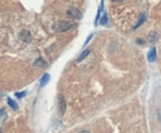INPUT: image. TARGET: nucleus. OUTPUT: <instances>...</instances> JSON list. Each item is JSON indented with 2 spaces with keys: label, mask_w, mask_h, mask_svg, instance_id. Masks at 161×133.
Here are the masks:
<instances>
[{
  "label": "nucleus",
  "mask_w": 161,
  "mask_h": 133,
  "mask_svg": "<svg viewBox=\"0 0 161 133\" xmlns=\"http://www.w3.org/2000/svg\"><path fill=\"white\" fill-rule=\"evenodd\" d=\"M75 26H76L75 22L66 21V20H58V21H55V24L52 25V30L55 32H63V31H67Z\"/></svg>",
  "instance_id": "obj_1"
},
{
  "label": "nucleus",
  "mask_w": 161,
  "mask_h": 133,
  "mask_svg": "<svg viewBox=\"0 0 161 133\" xmlns=\"http://www.w3.org/2000/svg\"><path fill=\"white\" fill-rule=\"evenodd\" d=\"M19 38H20L21 41L26 42V43H30L31 40H32V37H31V33H30L27 30H23V31L20 32V35H19Z\"/></svg>",
  "instance_id": "obj_2"
},
{
  "label": "nucleus",
  "mask_w": 161,
  "mask_h": 133,
  "mask_svg": "<svg viewBox=\"0 0 161 133\" xmlns=\"http://www.w3.org/2000/svg\"><path fill=\"white\" fill-rule=\"evenodd\" d=\"M67 15L76 18V20H79V18H82V12L78 10V9H69L67 11Z\"/></svg>",
  "instance_id": "obj_3"
},
{
  "label": "nucleus",
  "mask_w": 161,
  "mask_h": 133,
  "mask_svg": "<svg viewBox=\"0 0 161 133\" xmlns=\"http://www.w3.org/2000/svg\"><path fill=\"white\" fill-rule=\"evenodd\" d=\"M148 61L150 63H154L156 61V49H155V47H152L149 51V53H148Z\"/></svg>",
  "instance_id": "obj_4"
},
{
  "label": "nucleus",
  "mask_w": 161,
  "mask_h": 133,
  "mask_svg": "<svg viewBox=\"0 0 161 133\" xmlns=\"http://www.w3.org/2000/svg\"><path fill=\"white\" fill-rule=\"evenodd\" d=\"M58 108H60V112L63 115L65 111H66V101H65L63 96H60L58 98Z\"/></svg>",
  "instance_id": "obj_5"
},
{
  "label": "nucleus",
  "mask_w": 161,
  "mask_h": 133,
  "mask_svg": "<svg viewBox=\"0 0 161 133\" xmlns=\"http://www.w3.org/2000/svg\"><path fill=\"white\" fill-rule=\"evenodd\" d=\"M48 80H50V74H47V73H46V74L44 75V77L41 78V81H40V86H41V88H42V86H45V85H46V84L48 83Z\"/></svg>",
  "instance_id": "obj_6"
},
{
  "label": "nucleus",
  "mask_w": 161,
  "mask_h": 133,
  "mask_svg": "<svg viewBox=\"0 0 161 133\" xmlns=\"http://www.w3.org/2000/svg\"><path fill=\"white\" fill-rule=\"evenodd\" d=\"M33 65H35V67H46V62H45L42 58H39V59L35 61Z\"/></svg>",
  "instance_id": "obj_7"
},
{
  "label": "nucleus",
  "mask_w": 161,
  "mask_h": 133,
  "mask_svg": "<svg viewBox=\"0 0 161 133\" xmlns=\"http://www.w3.org/2000/svg\"><path fill=\"white\" fill-rule=\"evenodd\" d=\"M8 104H9V105H10V107H11V108H14V110H17V108H19V105H17L14 100H11L10 98H8Z\"/></svg>",
  "instance_id": "obj_8"
},
{
  "label": "nucleus",
  "mask_w": 161,
  "mask_h": 133,
  "mask_svg": "<svg viewBox=\"0 0 161 133\" xmlns=\"http://www.w3.org/2000/svg\"><path fill=\"white\" fill-rule=\"evenodd\" d=\"M145 18H146V15H145V14H141V16H140V20H139V22H138V24L134 26V28H138V27H139V26H140L142 22L145 21Z\"/></svg>",
  "instance_id": "obj_9"
},
{
  "label": "nucleus",
  "mask_w": 161,
  "mask_h": 133,
  "mask_svg": "<svg viewBox=\"0 0 161 133\" xmlns=\"http://www.w3.org/2000/svg\"><path fill=\"white\" fill-rule=\"evenodd\" d=\"M156 40H157V33H156V32H151V33L149 35V41H150L151 43H154Z\"/></svg>",
  "instance_id": "obj_10"
},
{
  "label": "nucleus",
  "mask_w": 161,
  "mask_h": 133,
  "mask_svg": "<svg viewBox=\"0 0 161 133\" xmlns=\"http://www.w3.org/2000/svg\"><path fill=\"white\" fill-rule=\"evenodd\" d=\"M88 54H89V49H84V52H82V53H81V55L78 57V59H77V61H78V62H81L82 59H84V58H86V57H87Z\"/></svg>",
  "instance_id": "obj_11"
},
{
  "label": "nucleus",
  "mask_w": 161,
  "mask_h": 133,
  "mask_svg": "<svg viewBox=\"0 0 161 133\" xmlns=\"http://www.w3.org/2000/svg\"><path fill=\"white\" fill-rule=\"evenodd\" d=\"M107 20H108V16H107V14H104L103 17H102V20H100V24L102 25H107Z\"/></svg>",
  "instance_id": "obj_12"
},
{
  "label": "nucleus",
  "mask_w": 161,
  "mask_h": 133,
  "mask_svg": "<svg viewBox=\"0 0 161 133\" xmlns=\"http://www.w3.org/2000/svg\"><path fill=\"white\" fill-rule=\"evenodd\" d=\"M25 95H26V92L24 91V92H17V94H15V96L20 99V98H24V96H25Z\"/></svg>",
  "instance_id": "obj_13"
},
{
  "label": "nucleus",
  "mask_w": 161,
  "mask_h": 133,
  "mask_svg": "<svg viewBox=\"0 0 161 133\" xmlns=\"http://www.w3.org/2000/svg\"><path fill=\"white\" fill-rule=\"evenodd\" d=\"M4 116H5V111L4 110H0V120H2Z\"/></svg>",
  "instance_id": "obj_14"
},
{
  "label": "nucleus",
  "mask_w": 161,
  "mask_h": 133,
  "mask_svg": "<svg viewBox=\"0 0 161 133\" xmlns=\"http://www.w3.org/2000/svg\"><path fill=\"white\" fill-rule=\"evenodd\" d=\"M92 37H93V35H89V37H88V38H87V41L84 42V46H86V45H87V43H88L89 41H91V38H92Z\"/></svg>",
  "instance_id": "obj_15"
},
{
  "label": "nucleus",
  "mask_w": 161,
  "mask_h": 133,
  "mask_svg": "<svg viewBox=\"0 0 161 133\" xmlns=\"http://www.w3.org/2000/svg\"><path fill=\"white\" fill-rule=\"evenodd\" d=\"M79 133H91V132H89V131H81Z\"/></svg>",
  "instance_id": "obj_16"
},
{
  "label": "nucleus",
  "mask_w": 161,
  "mask_h": 133,
  "mask_svg": "<svg viewBox=\"0 0 161 133\" xmlns=\"http://www.w3.org/2000/svg\"><path fill=\"white\" fill-rule=\"evenodd\" d=\"M0 133H2V128H0Z\"/></svg>",
  "instance_id": "obj_17"
}]
</instances>
